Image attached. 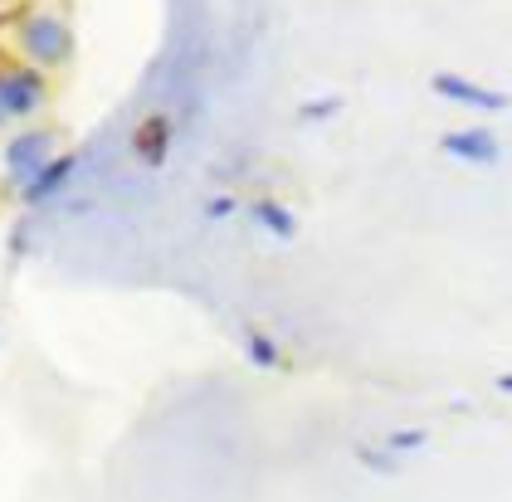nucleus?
<instances>
[{
    "mask_svg": "<svg viewBox=\"0 0 512 502\" xmlns=\"http://www.w3.org/2000/svg\"><path fill=\"white\" fill-rule=\"evenodd\" d=\"M49 156H54V137L49 132H20V137L5 142V171H10L15 186H25Z\"/></svg>",
    "mask_w": 512,
    "mask_h": 502,
    "instance_id": "f257e3e1",
    "label": "nucleus"
},
{
    "mask_svg": "<svg viewBox=\"0 0 512 502\" xmlns=\"http://www.w3.org/2000/svg\"><path fill=\"white\" fill-rule=\"evenodd\" d=\"M44 103V83L40 74H30V69H15V74L0 78V117L10 122V117H30L35 108Z\"/></svg>",
    "mask_w": 512,
    "mask_h": 502,
    "instance_id": "f03ea898",
    "label": "nucleus"
},
{
    "mask_svg": "<svg viewBox=\"0 0 512 502\" xmlns=\"http://www.w3.org/2000/svg\"><path fill=\"white\" fill-rule=\"evenodd\" d=\"M25 49H30V59L35 64H64L69 59V30L54 20V15H40V20H30L25 25Z\"/></svg>",
    "mask_w": 512,
    "mask_h": 502,
    "instance_id": "7ed1b4c3",
    "label": "nucleus"
},
{
    "mask_svg": "<svg viewBox=\"0 0 512 502\" xmlns=\"http://www.w3.org/2000/svg\"><path fill=\"white\" fill-rule=\"evenodd\" d=\"M74 171H79V156H49L40 171L20 186V200H25V205H44V200H54V195L74 181Z\"/></svg>",
    "mask_w": 512,
    "mask_h": 502,
    "instance_id": "20e7f679",
    "label": "nucleus"
},
{
    "mask_svg": "<svg viewBox=\"0 0 512 502\" xmlns=\"http://www.w3.org/2000/svg\"><path fill=\"white\" fill-rule=\"evenodd\" d=\"M430 88L439 93V98H454V103L478 108V113H503V108H508V98H503V93H493V88H478V83H469V78H459V74H434Z\"/></svg>",
    "mask_w": 512,
    "mask_h": 502,
    "instance_id": "39448f33",
    "label": "nucleus"
},
{
    "mask_svg": "<svg viewBox=\"0 0 512 502\" xmlns=\"http://www.w3.org/2000/svg\"><path fill=\"white\" fill-rule=\"evenodd\" d=\"M439 147L449 156H459V161H469V166L498 161V142H493L488 132H449V137H439Z\"/></svg>",
    "mask_w": 512,
    "mask_h": 502,
    "instance_id": "423d86ee",
    "label": "nucleus"
},
{
    "mask_svg": "<svg viewBox=\"0 0 512 502\" xmlns=\"http://www.w3.org/2000/svg\"><path fill=\"white\" fill-rule=\"evenodd\" d=\"M249 220H254L259 230H269L274 239H293V234H298L293 210H288V205H278V200H254V205H249Z\"/></svg>",
    "mask_w": 512,
    "mask_h": 502,
    "instance_id": "0eeeda50",
    "label": "nucleus"
},
{
    "mask_svg": "<svg viewBox=\"0 0 512 502\" xmlns=\"http://www.w3.org/2000/svg\"><path fill=\"white\" fill-rule=\"evenodd\" d=\"M244 356L259 366V371H278L283 366V356H278V347L264 337V332H244Z\"/></svg>",
    "mask_w": 512,
    "mask_h": 502,
    "instance_id": "6e6552de",
    "label": "nucleus"
},
{
    "mask_svg": "<svg viewBox=\"0 0 512 502\" xmlns=\"http://www.w3.org/2000/svg\"><path fill=\"white\" fill-rule=\"evenodd\" d=\"M356 464L366 468V473H376V478H395L400 473V459H395L391 449H371V444H356Z\"/></svg>",
    "mask_w": 512,
    "mask_h": 502,
    "instance_id": "1a4fd4ad",
    "label": "nucleus"
},
{
    "mask_svg": "<svg viewBox=\"0 0 512 502\" xmlns=\"http://www.w3.org/2000/svg\"><path fill=\"white\" fill-rule=\"evenodd\" d=\"M425 444H430V429H391L386 434V449H391L395 459H405V454H415Z\"/></svg>",
    "mask_w": 512,
    "mask_h": 502,
    "instance_id": "9d476101",
    "label": "nucleus"
},
{
    "mask_svg": "<svg viewBox=\"0 0 512 502\" xmlns=\"http://www.w3.org/2000/svg\"><path fill=\"white\" fill-rule=\"evenodd\" d=\"M337 108H342L337 98H327V103H303V108H298V117H303V122H317V117H332Z\"/></svg>",
    "mask_w": 512,
    "mask_h": 502,
    "instance_id": "9b49d317",
    "label": "nucleus"
},
{
    "mask_svg": "<svg viewBox=\"0 0 512 502\" xmlns=\"http://www.w3.org/2000/svg\"><path fill=\"white\" fill-rule=\"evenodd\" d=\"M205 215H210V220H230V215H235V200H230V195H215V200H205Z\"/></svg>",
    "mask_w": 512,
    "mask_h": 502,
    "instance_id": "f8f14e48",
    "label": "nucleus"
},
{
    "mask_svg": "<svg viewBox=\"0 0 512 502\" xmlns=\"http://www.w3.org/2000/svg\"><path fill=\"white\" fill-rule=\"evenodd\" d=\"M0 122H5V117H0Z\"/></svg>",
    "mask_w": 512,
    "mask_h": 502,
    "instance_id": "ddd939ff",
    "label": "nucleus"
}]
</instances>
